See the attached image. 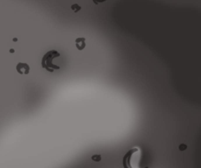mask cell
<instances>
[{
  "label": "cell",
  "mask_w": 201,
  "mask_h": 168,
  "mask_svg": "<svg viewBox=\"0 0 201 168\" xmlns=\"http://www.w3.org/2000/svg\"><path fill=\"white\" fill-rule=\"evenodd\" d=\"M13 41H14V42H17V38H14V39H13Z\"/></svg>",
  "instance_id": "cell-8"
},
{
  "label": "cell",
  "mask_w": 201,
  "mask_h": 168,
  "mask_svg": "<svg viewBox=\"0 0 201 168\" xmlns=\"http://www.w3.org/2000/svg\"><path fill=\"white\" fill-rule=\"evenodd\" d=\"M71 9L74 10V12H78L79 10H81V6L79 5V4H77V3H75V4H73L72 6H71Z\"/></svg>",
  "instance_id": "cell-5"
},
{
  "label": "cell",
  "mask_w": 201,
  "mask_h": 168,
  "mask_svg": "<svg viewBox=\"0 0 201 168\" xmlns=\"http://www.w3.org/2000/svg\"><path fill=\"white\" fill-rule=\"evenodd\" d=\"M17 71L21 75H28L30 73V66L27 63H19L17 65Z\"/></svg>",
  "instance_id": "cell-3"
},
{
  "label": "cell",
  "mask_w": 201,
  "mask_h": 168,
  "mask_svg": "<svg viewBox=\"0 0 201 168\" xmlns=\"http://www.w3.org/2000/svg\"><path fill=\"white\" fill-rule=\"evenodd\" d=\"M75 45H76V48L78 50H82L85 46H86V43H85V38L84 37H79L75 40Z\"/></svg>",
  "instance_id": "cell-4"
},
{
  "label": "cell",
  "mask_w": 201,
  "mask_h": 168,
  "mask_svg": "<svg viewBox=\"0 0 201 168\" xmlns=\"http://www.w3.org/2000/svg\"><path fill=\"white\" fill-rule=\"evenodd\" d=\"M91 159H92V160H94V161H96V162H99V161L101 160V156L99 155V154L93 155V156L91 157Z\"/></svg>",
  "instance_id": "cell-6"
},
{
  "label": "cell",
  "mask_w": 201,
  "mask_h": 168,
  "mask_svg": "<svg viewBox=\"0 0 201 168\" xmlns=\"http://www.w3.org/2000/svg\"><path fill=\"white\" fill-rule=\"evenodd\" d=\"M139 149L138 148H133L130 151H128L125 156L123 157V167L124 168H138L136 166L134 167L133 163H132V160L134 159V154L138 152ZM147 168V167H146Z\"/></svg>",
  "instance_id": "cell-2"
},
{
  "label": "cell",
  "mask_w": 201,
  "mask_h": 168,
  "mask_svg": "<svg viewBox=\"0 0 201 168\" xmlns=\"http://www.w3.org/2000/svg\"><path fill=\"white\" fill-rule=\"evenodd\" d=\"M179 150H180V151H185V150L187 148V146H186V145H185V144H181V145L179 146Z\"/></svg>",
  "instance_id": "cell-7"
},
{
  "label": "cell",
  "mask_w": 201,
  "mask_h": 168,
  "mask_svg": "<svg viewBox=\"0 0 201 168\" xmlns=\"http://www.w3.org/2000/svg\"><path fill=\"white\" fill-rule=\"evenodd\" d=\"M58 56H60V53L57 50H50L47 52L42 59V67L49 72H53L55 69H60L59 66L53 64V60Z\"/></svg>",
  "instance_id": "cell-1"
}]
</instances>
